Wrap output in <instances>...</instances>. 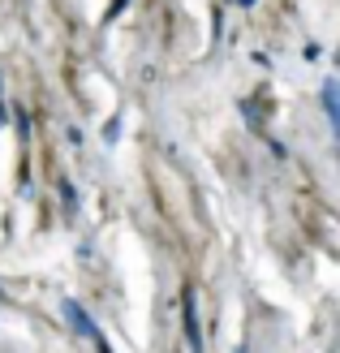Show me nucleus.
Here are the masks:
<instances>
[{"mask_svg":"<svg viewBox=\"0 0 340 353\" xmlns=\"http://www.w3.org/2000/svg\"><path fill=\"white\" fill-rule=\"evenodd\" d=\"M61 314H65L69 323H74V332H78V336H86L91 345H99V353H112V349H108V341H103V332L95 327V319H91V314H86V310L74 302V297H65V302H61Z\"/></svg>","mask_w":340,"mask_h":353,"instance_id":"f257e3e1","label":"nucleus"},{"mask_svg":"<svg viewBox=\"0 0 340 353\" xmlns=\"http://www.w3.org/2000/svg\"><path fill=\"white\" fill-rule=\"evenodd\" d=\"M181 319H186V341H190V353H203V327H199V306H194V289H181Z\"/></svg>","mask_w":340,"mask_h":353,"instance_id":"f03ea898","label":"nucleus"},{"mask_svg":"<svg viewBox=\"0 0 340 353\" xmlns=\"http://www.w3.org/2000/svg\"><path fill=\"white\" fill-rule=\"evenodd\" d=\"M323 112H328L332 130H336V125H340V103H336V82H332V78L323 82Z\"/></svg>","mask_w":340,"mask_h":353,"instance_id":"7ed1b4c3","label":"nucleus"},{"mask_svg":"<svg viewBox=\"0 0 340 353\" xmlns=\"http://www.w3.org/2000/svg\"><path fill=\"white\" fill-rule=\"evenodd\" d=\"M61 199H65V203H69V207H78V194H74V185H69V181H65V185H61Z\"/></svg>","mask_w":340,"mask_h":353,"instance_id":"20e7f679","label":"nucleus"},{"mask_svg":"<svg viewBox=\"0 0 340 353\" xmlns=\"http://www.w3.org/2000/svg\"><path fill=\"white\" fill-rule=\"evenodd\" d=\"M121 9H125V0H112V9H108V17H117Z\"/></svg>","mask_w":340,"mask_h":353,"instance_id":"39448f33","label":"nucleus"},{"mask_svg":"<svg viewBox=\"0 0 340 353\" xmlns=\"http://www.w3.org/2000/svg\"><path fill=\"white\" fill-rule=\"evenodd\" d=\"M0 125H5V103H0Z\"/></svg>","mask_w":340,"mask_h":353,"instance_id":"423d86ee","label":"nucleus"},{"mask_svg":"<svg viewBox=\"0 0 340 353\" xmlns=\"http://www.w3.org/2000/svg\"><path fill=\"white\" fill-rule=\"evenodd\" d=\"M237 5H246V9H250V5H254V0H237Z\"/></svg>","mask_w":340,"mask_h":353,"instance_id":"0eeeda50","label":"nucleus"}]
</instances>
